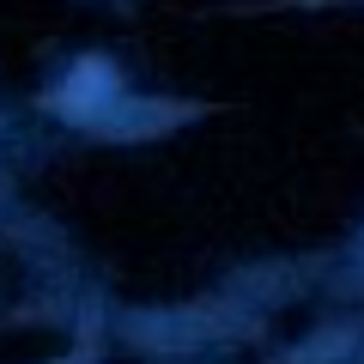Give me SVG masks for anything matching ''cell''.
<instances>
[{"instance_id": "cell-1", "label": "cell", "mask_w": 364, "mask_h": 364, "mask_svg": "<svg viewBox=\"0 0 364 364\" xmlns=\"http://www.w3.org/2000/svg\"><path fill=\"white\" fill-rule=\"evenodd\" d=\"M109 97H116V67L91 55V61H79L73 73H67V85L55 91V109L73 116V122H85V116H97Z\"/></svg>"}]
</instances>
